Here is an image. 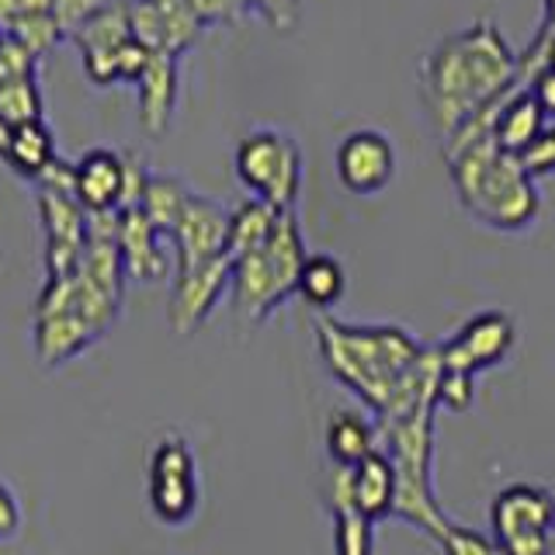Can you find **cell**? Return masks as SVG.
I'll return each mask as SVG.
<instances>
[{"mask_svg":"<svg viewBox=\"0 0 555 555\" xmlns=\"http://www.w3.org/2000/svg\"><path fill=\"white\" fill-rule=\"evenodd\" d=\"M317 340L330 372L375 413V421L424 403L438 406V351L421 347L403 326H351L323 317L317 320Z\"/></svg>","mask_w":555,"mask_h":555,"instance_id":"obj_1","label":"cell"},{"mask_svg":"<svg viewBox=\"0 0 555 555\" xmlns=\"http://www.w3.org/2000/svg\"><path fill=\"white\" fill-rule=\"evenodd\" d=\"M4 160L11 164V170H17L28 181H39L46 167L56 160V139H52V129L42 121H25V126H14Z\"/></svg>","mask_w":555,"mask_h":555,"instance_id":"obj_22","label":"cell"},{"mask_svg":"<svg viewBox=\"0 0 555 555\" xmlns=\"http://www.w3.org/2000/svg\"><path fill=\"white\" fill-rule=\"evenodd\" d=\"M0 118H4L11 129L25 126V121L46 118V98L39 87V74L0 80Z\"/></svg>","mask_w":555,"mask_h":555,"instance_id":"obj_27","label":"cell"},{"mask_svg":"<svg viewBox=\"0 0 555 555\" xmlns=\"http://www.w3.org/2000/svg\"><path fill=\"white\" fill-rule=\"evenodd\" d=\"M334 552L337 555H375V525L354 507L334 511Z\"/></svg>","mask_w":555,"mask_h":555,"instance_id":"obj_28","label":"cell"},{"mask_svg":"<svg viewBox=\"0 0 555 555\" xmlns=\"http://www.w3.org/2000/svg\"><path fill=\"white\" fill-rule=\"evenodd\" d=\"M548 126L542 108L534 104V98L528 91H511L507 98L500 101L496 108V118H493V143L511 153V156H520L525 153L542 129Z\"/></svg>","mask_w":555,"mask_h":555,"instance_id":"obj_20","label":"cell"},{"mask_svg":"<svg viewBox=\"0 0 555 555\" xmlns=\"http://www.w3.org/2000/svg\"><path fill=\"white\" fill-rule=\"evenodd\" d=\"M8 139H11V126L0 118V156H4V150H8Z\"/></svg>","mask_w":555,"mask_h":555,"instance_id":"obj_41","label":"cell"},{"mask_svg":"<svg viewBox=\"0 0 555 555\" xmlns=\"http://www.w3.org/2000/svg\"><path fill=\"white\" fill-rule=\"evenodd\" d=\"M434 396H438V406L444 410H468L473 406V396H476V378L473 375H462V372H438V389H434Z\"/></svg>","mask_w":555,"mask_h":555,"instance_id":"obj_31","label":"cell"},{"mask_svg":"<svg viewBox=\"0 0 555 555\" xmlns=\"http://www.w3.org/2000/svg\"><path fill=\"white\" fill-rule=\"evenodd\" d=\"M191 8L202 17V25H225L250 11V0H191Z\"/></svg>","mask_w":555,"mask_h":555,"instance_id":"obj_35","label":"cell"},{"mask_svg":"<svg viewBox=\"0 0 555 555\" xmlns=\"http://www.w3.org/2000/svg\"><path fill=\"white\" fill-rule=\"evenodd\" d=\"M337 178L354 195H378L396 178V146L386 132L358 129L337 146Z\"/></svg>","mask_w":555,"mask_h":555,"instance_id":"obj_13","label":"cell"},{"mask_svg":"<svg viewBox=\"0 0 555 555\" xmlns=\"http://www.w3.org/2000/svg\"><path fill=\"white\" fill-rule=\"evenodd\" d=\"M344 288H347V274L334 254H306L295 292H299L312 309H320V312L334 309L344 299Z\"/></svg>","mask_w":555,"mask_h":555,"instance_id":"obj_24","label":"cell"},{"mask_svg":"<svg viewBox=\"0 0 555 555\" xmlns=\"http://www.w3.org/2000/svg\"><path fill=\"white\" fill-rule=\"evenodd\" d=\"M225 225H230V212L202 195H188L178 225H173V247H178V271L195 268L225 254Z\"/></svg>","mask_w":555,"mask_h":555,"instance_id":"obj_14","label":"cell"},{"mask_svg":"<svg viewBox=\"0 0 555 555\" xmlns=\"http://www.w3.org/2000/svg\"><path fill=\"white\" fill-rule=\"evenodd\" d=\"M150 507L164 525H184L198 507V468L184 438H164L150 459Z\"/></svg>","mask_w":555,"mask_h":555,"instance_id":"obj_9","label":"cell"},{"mask_svg":"<svg viewBox=\"0 0 555 555\" xmlns=\"http://www.w3.org/2000/svg\"><path fill=\"white\" fill-rule=\"evenodd\" d=\"M0 35H4V31H0Z\"/></svg>","mask_w":555,"mask_h":555,"instance_id":"obj_43","label":"cell"},{"mask_svg":"<svg viewBox=\"0 0 555 555\" xmlns=\"http://www.w3.org/2000/svg\"><path fill=\"white\" fill-rule=\"evenodd\" d=\"M69 39L80 49L87 77L101 87L118 83V52L132 39L126 0H108V4L87 17Z\"/></svg>","mask_w":555,"mask_h":555,"instance_id":"obj_12","label":"cell"},{"mask_svg":"<svg viewBox=\"0 0 555 555\" xmlns=\"http://www.w3.org/2000/svg\"><path fill=\"white\" fill-rule=\"evenodd\" d=\"M115 243H118V257H121V271H126V282L146 285L156 278L167 274V257L160 250V233L146 222V216L139 208H126L118 212L115 222Z\"/></svg>","mask_w":555,"mask_h":555,"instance_id":"obj_16","label":"cell"},{"mask_svg":"<svg viewBox=\"0 0 555 555\" xmlns=\"http://www.w3.org/2000/svg\"><path fill=\"white\" fill-rule=\"evenodd\" d=\"M493 545L500 555H548L555 534V493L538 482H511L490 503Z\"/></svg>","mask_w":555,"mask_h":555,"instance_id":"obj_7","label":"cell"},{"mask_svg":"<svg viewBox=\"0 0 555 555\" xmlns=\"http://www.w3.org/2000/svg\"><path fill=\"white\" fill-rule=\"evenodd\" d=\"M39 216L46 230V278L74 274L87 240V212L66 191L39 188Z\"/></svg>","mask_w":555,"mask_h":555,"instance_id":"obj_11","label":"cell"},{"mask_svg":"<svg viewBox=\"0 0 555 555\" xmlns=\"http://www.w3.org/2000/svg\"><path fill=\"white\" fill-rule=\"evenodd\" d=\"M347 490H351V507L369 517L372 525L392 517V500H396V473L386 451H372L369 459H361L354 468H347Z\"/></svg>","mask_w":555,"mask_h":555,"instance_id":"obj_18","label":"cell"},{"mask_svg":"<svg viewBox=\"0 0 555 555\" xmlns=\"http://www.w3.org/2000/svg\"><path fill=\"white\" fill-rule=\"evenodd\" d=\"M548 555H555V534H552V545H548Z\"/></svg>","mask_w":555,"mask_h":555,"instance_id":"obj_42","label":"cell"},{"mask_svg":"<svg viewBox=\"0 0 555 555\" xmlns=\"http://www.w3.org/2000/svg\"><path fill=\"white\" fill-rule=\"evenodd\" d=\"M517 164L531 181L545 178V173H555V126H545L542 135H538L534 143L517 156Z\"/></svg>","mask_w":555,"mask_h":555,"instance_id":"obj_32","label":"cell"},{"mask_svg":"<svg viewBox=\"0 0 555 555\" xmlns=\"http://www.w3.org/2000/svg\"><path fill=\"white\" fill-rule=\"evenodd\" d=\"M434 403H424L410 413L378 421V448L386 451L396 473L392 517L438 538L448 517L434 493Z\"/></svg>","mask_w":555,"mask_h":555,"instance_id":"obj_4","label":"cell"},{"mask_svg":"<svg viewBox=\"0 0 555 555\" xmlns=\"http://www.w3.org/2000/svg\"><path fill=\"white\" fill-rule=\"evenodd\" d=\"M101 334L77 312H49L35 317V354L46 369H60L63 361L87 351Z\"/></svg>","mask_w":555,"mask_h":555,"instance_id":"obj_19","label":"cell"},{"mask_svg":"<svg viewBox=\"0 0 555 555\" xmlns=\"http://www.w3.org/2000/svg\"><path fill=\"white\" fill-rule=\"evenodd\" d=\"M104 4H108V0H52V17H56L63 35H74L87 17L101 11Z\"/></svg>","mask_w":555,"mask_h":555,"instance_id":"obj_34","label":"cell"},{"mask_svg":"<svg viewBox=\"0 0 555 555\" xmlns=\"http://www.w3.org/2000/svg\"><path fill=\"white\" fill-rule=\"evenodd\" d=\"M188 195H191V191L184 188L181 178H173V173H150L135 208L146 216V222L153 225L156 233L170 236L173 225H178V216H181Z\"/></svg>","mask_w":555,"mask_h":555,"instance_id":"obj_26","label":"cell"},{"mask_svg":"<svg viewBox=\"0 0 555 555\" xmlns=\"http://www.w3.org/2000/svg\"><path fill=\"white\" fill-rule=\"evenodd\" d=\"M236 178L250 195L268 202L278 212H292L302 188V150L282 129H254L240 139L233 156Z\"/></svg>","mask_w":555,"mask_h":555,"instance_id":"obj_6","label":"cell"},{"mask_svg":"<svg viewBox=\"0 0 555 555\" xmlns=\"http://www.w3.org/2000/svg\"><path fill=\"white\" fill-rule=\"evenodd\" d=\"M326 451L334 465L354 468L361 459H369L372 451H378V427L361 416L358 410H337L330 413L326 424Z\"/></svg>","mask_w":555,"mask_h":555,"instance_id":"obj_21","label":"cell"},{"mask_svg":"<svg viewBox=\"0 0 555 555\" xmlns=\"http://www.w3.org/2000/svg\"><path fill=\"white\" fill-rule=\"evenodd\" d=\"M126 188V153L98 146L74 164V198L83 212H118Z\"/></svg>","mask_w":555,"mask_h":555,"instance_id":"obj_15","label":"cell"},{"mask_svg":"<svg viewBox=\"0 0 555 555\" xmlns=\"http://www.w3.org/2000/svg\"><path fill=\"white\" fill-rule=\"evenodd\" d=\"M528 94L534 98L538 108H542L548 126H555V66H545L542 74L528 83Z\"/></svg>","mask_w":555,"mask_h":555,"instance_id":"obj_37","label":"cell"},{"mask_svg":"<svg viewBox=\"0 0 555 555\" xmlns=\"http://www.w3.org/2000/svg\"><path fill=\"white\" fill-rule=\"evenodd\" d=\"M4 35H11V39H17L25 49H31L35 56H46V52L56 46L63 39V31L56 25V17H52V11H35V14H22V17H14L11 25L0 28Z\"/></svg>","mask_w":555,"mask_h":555,"instance_id":"obj_29","label":"cell"},{"mask_svg":"<svg viewBox=\"0 0 555 555\" xmlns=\"http://www.w3.org/2000/svg\"><path fill=\"white\" fill-rule=\"evenodd\" d=\"M153 22H156V52L181 56L188 46L198 42L202 17L191 8V0H150Z\"/></svg>","mask_w":555,"mask_h":555,"instance_id":"obj_25","label":"cell"},{"mask_svg":"<svg viewBox=\"0 0 555 555\" xmlns=\"http://www.w3.org/2000/svg\"><path fill=\"white\" fill-rule=\"evenodd\" d=\"M250 8L282 31L299 22V0H250Z\"/></svg>","mask_w":555,"mask_h":555,"instance_id":"obj_36","label":"cell"},{"mask_svg":"<svg viewBox=\"0 0 555 555\" xmlns=\"http://www.w3.org/2000/svg\"><path fill=\"white\" fill-rule=\"evenodd\" d=\"M17 528H22V511H17L14 493L0 482V538H14Z\"/></svg>","mask_w":555,"mask_h":555,"instance_id":"obj_38","label":"cell"},{"mask_svg":"<svg viewBox=\"0 0 555 555\" xmlns=\"http://www.w3.org/2000/svg\"><path fill=\"white\" fill-rule=\"evenodd\" d=\"M274 222H278V208H271L268 202H260V198L240 202L230 212V225H225V257L236 260L243 254L264 247V240L271 236Z\"/></svg>","mask_w":555,"mask_h":555,"instance_id":"obj_23","label":"cell"},{"mask_svg":"<svg viewBox=\"0 0 555 555\" xmlns=\"http://www.w3.org/2000/svg\"><path fill=\"white\" fill-rule=\"evenodd\" d=\"M139 91V121L150 135H164L173 104H178V56L170 52H150L143 74L135 77Z\"/></svg>","mask_w":555,"mask_h":555,"instance_id":"obj_17","label":"cell"},{"mask_svg":"<svg viewBox=\"0 0 555 555\" xmlns=\"http://www.w3.org/2000/svg\"><path fill=\"white\" fill-rule=\"evenodd\" d=\"M514 74L517 52L490 17L434 46L421 63V94L441 139H451L473 115L507 98Z\"/></svg>","mask_w":555,"mask_h":555,"instance_id":"obj_2","label":"cell"},{"mask_svg":"<svg viewBox=\"0 0 555 555\" xmlns=\"http://www.w3.org/2000/svg\"><path fill=\"white\" fill-rule=\"evenodd\" d=\"M542 35H555V0H545V11H542V25H538Z\"/></svg>","mask_w":555,"mask_h":555,"instance_id":"obj_40","label":"cell"},{"mask_svg":"<svg viewBox=\"0 0 555 555\" xmlns=\"http://www.w3.org/2000/svg\"><path fill=\"white\" fill-rule=\"evenodd\" d=\"M35 11H52V0H0V28L11 25L14 17Z\"/></svg>","mask_w":555,"mask_h":555,"instance_id":"obj_39","label":"cell"},{"mask_svg":"<svg viewBox=\"0 0 555 555\" xmlns=\"http://www.w3.org/2000/svg\"><path fill=\"white\" fill-rule=\"evenodd\" d=\"M517 340L514 320L503 309H486L479 317L465 320L455 334H451L438 351V364L444 372H462V375H479L490 372L511 354V347Z\"/></svg>","mask_w":555,"mask_h":555,"instance_id":"obj_8","label":"cell"},{"mask_svg":"<svg viewBox=\"0 0 555 555\" xmlns=\"http://www.w3.org/2000/svg\"><path fill=\"white\" fill-rule=\"evenodd\" d=\"M438 542H441L444 555H500L490 534H482L476 528H465V525H455V520H448L444 531L438 534Z\"/></svg>","mask_w":555,"mask_h":555,"instance_id":"obj_30","label":"cell"},{"mask_svg":"<svg viewBox=\"0 0 555 555\" xmlns=\"http://www.w3.org/2000/svg\"><path fill=\"white\" fill-rule=\"evenodd\" d=\"M451 184L462 208L500 233H520L538 219V188L520 170L517 156L503 153L490 135L444 146Z\"/></svg>","mask_w":555,"mask_h":555,"instance_id":"obj_3","label":"cell"},{"mask_svg":"<svg viewBox=\"0 0 555 555\" xmlns=\"http://www.w3.org/2000/svg\"><path fill=\"white\" fill-rule=\"evenodd\" d=\"M230 268H233V260L219 254L212 260H205V264L178 271V282H173L170 306H167V320L173 326V334L188 337L208 320V312L219 302V295L230 288Z\"/></svg>","mask_w":555,"mask_h":555,"instance_id":"obj_10","label":"cell"},{"mask_svg":"<svg viewBox=\"0 0 555 555\" xmlns=\"http://www.w3.org/2000/svg\"><path fill=\"white\" fill-rule=\"evenodd\" d=\"M306 260V243L295 212H278V222L264 247L243 254L230 268V288H233V306L247 320L260 323L271 312L288 302L295 295V282H299V268Z\"/></svg>","mask_w":555,"mask_h":555,"instance_id":"obj_5","label":"cell"},{"mask_svg":"<svg viewBox=\"0 0 555 555\" xmlns=\"http://www.w3.org/2000/svg\"><path fill=\"white\" fill-rule=\"evenodd\" d=\"M31 74H39V56L17 39H11V35H0V80L31 77Z\"/></svg>","mask_w":555,"mask_h":555,"instance_id":"obj_33","label":"cell"}]
</instances>
